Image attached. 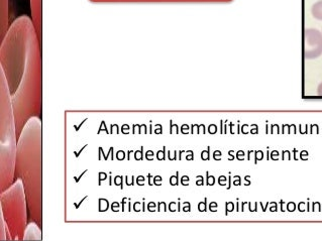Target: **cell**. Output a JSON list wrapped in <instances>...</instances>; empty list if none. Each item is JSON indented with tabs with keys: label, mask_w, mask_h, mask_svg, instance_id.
<instances>
[{
	"label": "cell",
	"mask_w": 322,
	"mask_h": 241,
	"mask_svg": "<svg viewBox=\"0 0 322 241\" xmlns=\"http://www.w3.org/2000/svg\"><path fill=\"white\" fill-rule=\"evenodd\" d=\"M213 157L215 160H220L221 159V151L220 150H216L213 153Z\"/></svg>",
	"instance_id": "8fae6325"
},
{
	"label": "cell",
	"mask_w": 322,
	"mask_h": 241,
	"mask_svg": "<svg viewBox=\"0 0 322 241\" xmlns=\"http://www.w3.org/2000/svg\"><path fill=\"white\" fill-rule=\"evenodd\" d=\"M146 156H147V158L148 159H153V156H154V152L152 151V150H149L147 153H146Z\"/></svg>",
	"instance_id": "9a60e30c"
},
{
	"label": "cell",
	"mask_w": 322,
	"mask_h": 241,
	"mask_svg": "<svg viewBox=\"0 0 322 241\" xmlns=\"http://www.w3.org/2000/svg\"><path fill=\"white\" fill-rule=\"evenodd\" d=\"M198 210L200 212L206 211V200H205V202H201V203L198 204Z\"/></svg>",
	"instance_id": "ba28073f"
},
{
	"label": "cell",
	"mask_w": 322,
	"mask_h": 241,
	"mask_svg": "<svg viewBox=\"0 0 322 241\" xmlns=\"http://www.w3.org/2000/svg\"><path fill=\"white\" fill-rule=\"evenodd\" d=\"M228 153H229V159H233V158H234V156L232 155V153H233V151H229Z\"/></svg>",
	"instance_id": "d4e9b609"
},
{
	"label": "cell",
	"mask_w": 322,
	"mask_h": 241,
	"mask_svg": "<svg viewBox=\"0 0 322 241\" xmlns=\"http://www.w3.org/2000/svg\"><path fill=\"white\" fill-rule=\"evenodd\" d=\"M255 156H256V158H255V163H258V160H260V159H262L263 158V156H264V154H263V152L262 151H256L255 152Z\"/></svg>",
	"instance_id": "9c48e42d"
},
{
	"label": "cell",
	"mask_w": 322,
	"mask_h": 241,
	"mask_svg": "<svg viewBox=\"0 0 322 241\" xmlns=\"http://www.w3.org/2000/svg\"><path fill=\"white\" fill-rule=\"evenodd\" d=\"M144 182H145V178L142 176H139L138 179H137V184L139 186H141V185H144Z\"/></svg>",
	"instance_id": "d6986e66"
},
{
	"label": "cell",
	"mask_w": 322,
	"mask_h": 241,
	"mask_svg": "<svg viewBox=\"0 0 322 241\" xmlns=\"http://www.w3.org/2000/svg\"><path fill=\"white\" fill-rule=\"evenodd\" d=\"M218 183H219V185H221V186H225V185H226V178H225L224 176H221V177L219 178V180H218Z\"/></svg>",
	"instance_id": "7c38bea8"
},
{
	"label": "cell",
	"mask_w": 322,
	"mask_h": 241,
	"mask_svg": "<svg viewBox=\"0 0 322 241\" xmlns=\"http://www.w3.org/2000/svg\"><path fill=\"white\" fill-rule=\"evenodd\" d=\"M99 176H100V182H101L102 180H105V179H106V174L100 173V174H99Z\"/></svg>",
	"instance_id": "603a6c76"
},
{
	"label": "cell",
	"mask_w": 322,
	"mask_h": 241,
	"mask_svg": "<svg viewBox=\"0 0 322 241\" xmlns=\"http://www.w3.org/2000/svg\"><path fill=\"white\" fill-rule=\"evenodd\" d=\"M234 210V205L231 202H227L226 203V214H228V212H232Z\"/></svg>",
	"instance_id": "8992f818"
},
{
	"label": "cell",
	"mask_w": 322,
	"mask_h": 241,
	"mask_svg": "<svg viewBox=\"0 0 322 241\" xmlns=\"http://www.w3.org/2000/svg\"><path fill=\"white\" fill-rule=\"evenodd\" d=\"M197 178H198V180L196 181V185H197V186H203V184H204V182H203V177L199 176V177H197Z\"/></svg>",
	"instance_id": "5bb4252c"
},
{
	"label": "cell",
	"mask_w": 322,
	"mask_h": 241,
	"mask_svg": "<svg viewBox=\"0 0 322 241\" xmlns=\"http://www.w3.org/2000/svg\"><path fill=\"white\" fill-rule=\"evenodd\" d=\"M155 185H157V186H160L161 184L159 183V182H162V177H160V176H157V177H155Z\"/></svg>",
	"instance_id": "e0dca14e"
},
{
	"label": "cell",
	"mask_w": 322,
	"mask_h": 241,
	"mask_svg": "<svg viewBox=\"0 0 322 241\" xmlns=\"http://www.w3.org/2000/svg\"><path fill=\"white\" fill-rule=\"evenodd\" d=\"M206 183H207L208 186H212V185H214L215 183L214 177L213 176H209L208 173H207V181H206Z\"/></svg>",
	"instance_id": "52a82bcc"
},
{
	"label": "cell",
	"mask_w": 322,
	"mask_h": 241,
	"mask_svg": "<svg viewBox=\"0 0 322 241\" xmlns=\"http://www.w3.org/2000/svg\"><path fill=\"white\" fill-rule=\"evenodd\" d=\"M181 183L183 186H188L189 185V178L187 176H184L181 180Z\"/></svg>",
	"instance_id": "30bf717a"
},
{
	"label": "cell",
	"mask_w": 322,
	"mask_h": 241,
	"mask_svg": "<svg viewBox=\"0 0 322 241\" xmlns=\"http://www.w3.org/2000/svg\"><path fill=\"white\" fill-rule=\"evenodd\" d=\"M124 158V152L122 151V150H119L118 152H117V159H123Z\"/></svg>",
	"instance_id": "2e32d148"
},
{
	"label": "cell",
	"mask_w": 322,
	"mask_h": 241,
	"mask_svg": "<svg viewBox=\"0 0 322 241\" xmlns=\"http://www.w3.org/2000/svg\"><path fill=\"white\" fill-rule=\"evenodd\" d=\"M210 211H212V212H215V211H217V203H215V202H212V203L210 204Z\"/></svg>",
	"instance_id": "ac0fdd59"
},
{
	"label": "cell",
	"mask_w": 322,
	"mask_h": 241,
	"mask_svg": "<svg viewBox=\"0 0 322 241\" xmlns=\"http://www.w3.org/2000/svg\"><path fill=\"white\" fill-rule=\"evenodd\" d=\"M209 150H210V147H208L207 151L206 150H203L202 153H201V157L203 160H208L210 158V155H209Z\"/></svg>",
	"instance_id": "277c9868"
},
{
	"label": "cell",
	"mask_w": 322,
	"mask_h": 241,
	"mask_svg": "<svg viewBox=\"0 0 322 241\" xmlns=\"http://www.w3.org/2000/svg\"><path fill=\"white\" fill-rule=\"evenodd\" d=\"M322 55V34L314 28L305 29L304 56L306 59H316Z\"/></svg>",
	"instance_id": "6da1fadb"
},
{
	"label": "cell",
	"mask_w": 322,
	"mask_h": 241,
	"mask_svg": "<svg viewBox=\"0 0 322 241\" xmlns=\"http://www.w3.org/2000/svg\"><path fill=\"white\" fill-rule=\"evenodd\" d=\"M178 175H179V173L177 172V175L176 176H173V177H171V179H170V183H171V185L172 186H178Z\"/></svg>",
	"instance_id": "5b68a950"
},
{
	"label": "cell",
	"mask_w": 322,
	"mask_h": 241,
	"mask_svg": "<svg viewBox=\"0 0 322 241\" xmlns=\"http://www.w3.org/2000/svg\"><path fill=\"white\" fill-rule=\"evenodd\" d=\"M317 94L319 96H322V83L318 86V89H317Z\"/></svg>",
	"instance_id": "7402d4cb"
},
{
	"label": "cell",
	"mask_w": 322,
	"mask_h": 241,
	"mask_svg": "<svg viewBox=\"0 0 322 241\" xmlns=\"http://www.w3.org/2000/svg\"><path fill=\"white\" fill-rule=\"evenodd\" d=\"M194 156H193V151H190V155L187 156V159H193Z\"/></svg>",
	"instance_id": "cb8c5ba5"
},
{
	"label": "cell",
	"mask_w": 322,
	"mask_h": 241,
	"mask_svg": "<svg viewBox=\"0 0 322 241\" xmlns=\"http://www.w3.org/2000/svg\"><path fill=\"white\" fill-rule=\"evenodd\" d=\"M156 207V204L155 203H153V202H151L150 204H149V211H151V212H153V211H155L154 210V208Z\"/></svg>",
	"instance_id": "44dd1931"
},
{
	"label": "cell",
	"mask_w": 322,
	"mask_h": 241,
	"mask_svg": "<svg viewBox=\"0 0 322 241\" xmlns=\"http://www.w3.org/2000/svg\"><path fill=\"white\" fill-rule=\"evenodd\" d=\"M236 157H237V159L242 160L243 157H244V152H243L242 150H239V151L236 153Z\"/></svg>",
	"instance_id": "4fadbf2b"
},
{
	"label": "cell",
	"mask_w": 322,
	"mask_h": 241,
	"mask_svg": "<svg viewBox=\"0 0 322 241\" xmlns=\"http://www.w3.org/2000/svg\"><path fill=\"white\" fill-rule=\"evenodd\" d=\"M165 151H166V147H164V149L161 151H158V154H157V157L159 160H164L166 159V155H165Z\"/></svg>",
	"instance_id": "3957f363"
},
{
	"label": "cell",
	"mask_w": 322,
	"mask_h": 241,
	"mask_svg": "<svg viewBox=\"0 0 322 241\" xmlns=\"http://www.w3.org/2000/svg\"><path fill=\"white\" fill-rule=\"evenodd\" d=\"M311 12H312L313 17H315L316 19L322 20V0L313 4V6L311 8Z\"/></svg>",
	"instance_id": "7a4b0ae2"
},
{
	"label": "cell",
	"mask_w": 322,
	"mask_h": 241,
	"mask_svg": "<svg viewBox=\"0 0 322 241\" xmlns=\"http://www.w3.org/2000/svg\"><path fill=\"white\" fill-rule=\"evenodd\" d=\"M234 178H235V180H234V182H233L234 186H239V185H240V178H239L238 176H236V177H234Z\"/></svg>",
	"instance_id": "ffe728a7"
}]
</instances>
